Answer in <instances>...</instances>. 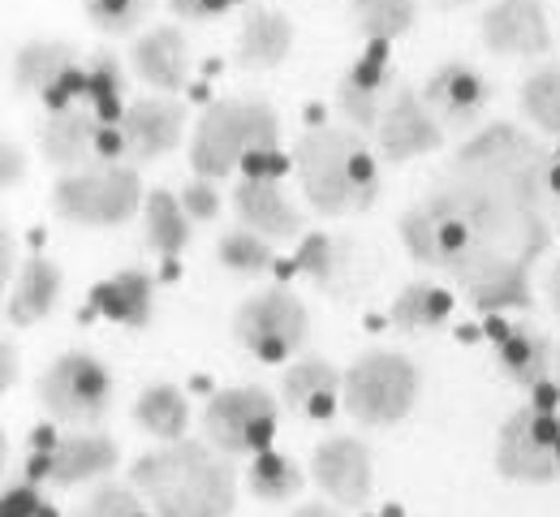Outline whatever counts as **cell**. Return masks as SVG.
<instances>
[{
    "label": "cell",
    "instance_id": "6da1fadb",
    "mask_svg": "<svg viewBox=\"0 0 560 517\" xmlns=\"http://www.w3.org/2000/svg\"><path fill=\"white\" fill-rule=\"evenodd\" d=\"M448 173L466 177L475 186H488L500 199L517 203L522 212L557 221L560 155L513 121H495V126L475 130L462 148L453 151Z\"/></svg>",
    "mask_w": 560,
    "mask_h": 517
},
{
    "label": "cell",
    "instance_id": "7a4b0ae2",
    "mask_svg": "<svg viewBox=\"0 0 560 517\" xmlns=\"http://www.w3.org/2000/svg\"><path fill=\"white\" fill-rule=\"evenodd\" d=\"M130 483L155 517H233L237 474L233 466L199 440L160 444L130 466Z\"/></svg>",
    "mask_w": 560,
    "mask_h": 517
},
{
    "label": "cell",
    "instance_id": "3957f363",
    "mask_svg": "<svg viewBox=\"0 0 560 517\" xmlns=\"http://www.w3.org/2000/svg\"><path fill=\"white\" fill-rule=\"evenodd\" d=\"M293 173L319 216H358L380 199V164L353 126H315L293 148Z\"/></svg>",
    "mask_w": 560,
    "mask_h": 517
},
{
    "label": "cell",
    "instance_id": "277c9868",
    "mask_svg": "<svg viewBox=\"0 0 560 517\" xmlns=\"http://www.w3.org/2000/svg\"><path fill=\"white\" fill-rule=\"evenodd\" d=\"M259 151H280L277 108L255 95L215 99L190 134V168H195V177L220 181Z\"/></svg>",
    "mask_w": 560,
    "mask_h": 517
},
{
    "label": "cell",
    "instance_id": "5b68a950",
    "mask_svg": "<svg viewBox=\"0 0 560 517\" xmlns=\"http://www.w3.org/2000/svg\"><path fill=\"white\" fill-rule=\"evenodd\" d=\"M147 203L135 164H86L52 186V212L82 228H117Z\"/></svg>",
    "mask_w": 560,
    "mask_h": 517
},
{
    "label": "cell",
    "instance_id": "8992f818",
    "mask_svg": "<svg viewBox=\"0 0 560 517\" xmlns=\"http://www.w3.org/2000/svg\"><path fill=\"white\" fill-rule=\"evenodd\" d=\"M422 392L419 367L397 350H366L346 371V410L362 427H397Z\"/></svg>",
    "mask_w": 560,
    "mask_h": 517
},
{
    "label": "cell",
    "instance_id": "52a82bcc",
    "mask_svg": "<svg viewBox=\"0 0 560 517\" xmlns=\"http://www.w3.org/2000/svg\"><path fill=\"white\" fill-rule=\"evenodd\" d=\"M86 86V66L70 39H26L9 52V91L39 99L48 113L78 108Z\"/></svg>",
    "mask_w": 560,
    "mask_h": 517
},
{
    "label": "cell",
    "instance_id": "ba28073f",
    "mask_svg": "<svg viewBox=\"0 0 560 517\" xmlns=\"http://www.w3.org/2000/svg\"><path fill=\"white\" fill-rule=\"evenodd\" d=\"M117 384L95 354L70 350L39 375V406L66 427H95L113 410Z\"/></svg>",
    "mask_w": 560,
    "mask_h": 517
},
{
    "label": "cell",
    "instance_id": "9c48e42d",
    "mask_svg": "<svg viewBox=\"0 0 560 517\" xmlns=\"http://www.w3.org/2000/svg\"><path fill=\"white\" fill-rule=\"evenodd\" d=\"M277 423L280 410L268 388H220L203 410V440L220 457H259L264 448H272Z\"/></svg>",
    "mask_w": 560,
    "mask_h": 517
},
{
    "label": "cell",
    "instance_id": "30bf717a",
    "mask_svg": "<svg viewBox=\"0 0 560 517\" xmlns=\"http://www.w3.org/2000/svg\"><path fill=\"white\" fill-rule=\"evenodd\" d=\"M233 337L259 363H289L306 345V337H311V315H306L302 297H293L289 290L272 285V290L246 297L237 306Z\"/></svg>",
    "mask_w": 560,
    "mask_h": 517
},
{
    "label": "cell",
    "instance_id": "8fae6325",
    "mask_svg": "<svg viewBox=\"0 0 560 517\" xmlns=\"http://www.w3.org/2000/svg\"><path fill=\"white\" fill-rule=\"evenodd\" d=\"M495 470L509 483H552L560 479V414L522 406L504 419L495 436Z\"/></svg>",
    "mask_w": 560,
    "mask_h": 517
},
{
    "label": "cell",
    "instance_id": "7c38bea8",
    "mask_svg": "<svg viewBox=\"0 0 560 517\" xmlns=\"http://www.w3.org/2000/svg\"><path fill=\"white\" fill-rule=\"evenodd\" d=\"M121 461L117 444L100 432H73V436H57V440L39 444L31 453V470H26V483H57V487H78V483H91V479H104L113 474Z\"/></svg>",
    "mask_w": 560,
    "mask_h": 517
},
{
    "label": "cell",
    "instance_id": "4fadbf2b",
    "mask_svg": "<svg viewBox=\"0 0 560 517\" xmlns=\"http://www.w3.org/2000/svg\"><path fill=\"white\" fill-rule=\"evenodd\" d=\"M397 91H401V78L388 61V44H371L337 82V108L353 130L375 134V126H380V117Z\"/></svg>",
    "mask_w": 560,
    "mask_h": 517
},
{
    "label": "cell",
    "instance_id": "5bb4252c",
    "mask_svg": "<svg viewBox=\"0 0 560 517\" xmlns=\"http://www.w3.org/2000/svg\"><path fill=\"white\" fill-rule=\"evenodd\" d=\"M422 99L444 130H475L491 104V82L470 61H444L427 74Z\"/></svg>",
    "mask_w": 560,
    "mask_h": 517
},
{
    "label": "cell",
    "instance_id": "9a60e30c",
    "mask_svg": "<svg viewBox=\"0 0 560 517\" xmlns=\"http://www.w3.org/2000/svg\"><path fill=\"white\" fill-rule=\"evenodd\" d=\"M457 290L466 302L483 315H504V310H530L535 306V285H530V268L517 263L513 255H479L475 263H466L457 277Z\"/></svg>",
    "mask_w": 560,
    "mask_h": 517
},
{
    "label": "cell",
    "instance_id": "2e32d148",
    "mask_svg": "<svg viewBox=\"0 0 560 517\" xmlns=\"http://www.w3.org/2000/svg\"><path fill=\"white\" fill-rule=\"evenodd\" d=\"M479 35L491 52L517 57V61L552 52V22H548V9L539 0H495V4H488L479 17Z\"/></svg>",
    "mask_w": 560,
    "mask_h": 517
},
{
    "label": "cell",
    "instance_id": "e0dca14e",
    "mask_svg": "<svg viewBox=\"0 0 560 517\" xmlns=\"http://www.w3.org/2000/svg\"><path fill=\"white\" fill-rule=\"evenodd\" d=\"M311 479L319 483V492L332 505L358 509L371 496V483H375L371 448L358 436H328V440H319L315 453H311Z\"/></svg>",
    "mask_w": 560,
    "mask_h": 517
},
{
    "label": "cell",
    "instance_id": "ac0fdd59",
    "mask_svg": "<svg viewBox=\"0 0 560 517\" xmlns=\"http://www.w3.org/2000/svg\"><path fill=\"white\" fill-rule=\"evenodd\" d=\"M444 143V126L435 121V113L427 108L422 91L415 86H401L393 95V104L384 108L380 126H375V148L384 160L393 164H406V160H419Z\"/></svg>",
    "mask_w": 560,
    "mask_h": 517
},
{
    "label": "cell",
    "instance_id": "d6986e66",
    "mask_svg": "<svg viewBox=\"0 0 560 517\" xmlns=\"http://www.w3.org/2000/svg\"><path fill=\"white\" fill-rule=\"evenodd\" d=\"M121 134L135 164H151L160 155L182 148L186 139V108L168 95H142L126 108L121 117Z\"/></svg>",
    "mask_w": 560,
    "mask_h": 517
},
{
    "label": "cell",
    "instance_id": "ffe728a7",
    "mask_svg": "<svg viewBox=\"0 0 560 517\" xmlns=\"http://www.w3.org/2000/svg\"><path fill=\"white\" fill-rule=\"evenodd\" d=\"M233 212L246 228L264 233L268 242H298L306 224L302 212L289 203L280 177H242V186L233 190Z\"/></svg>",
    "mask_w": 560,
    "mask_h": 517
},
{
    "label": "cell",
    "instance_id": "44dd1931",
    "mask_svg": "<svg viewBox=\"0 0 560 517\" xmlns=\"http://www.w3.org/2000/svg\"><path fill=\"white\" fill-rule=\"evenodd\" d=\"M495 341V371L517 384V388H539L544 379H552V359H557V345L548 332H539L535 324H500L491 332Z\"/></svg>",
    "mask_w": 560,
    "mask_h": 517
},
{
    "label": "cell",
    "instance_id": "7402d4cb",
    "mask_svg": "<svg viewBox=\"0 0 560 517\" xmlns=\"http://www.w3.org/2000/svg\"><path fill=\"white\" fill-rule=\"evenodd\" d=\"M100 139H104V121L91 108H61L48 113L39 126V151L48 164L57 168H86L100 164Z\"/></svg>",
    "mask_w": 560,
    "mask_h": 517
},
{
    "label": "cell",
    "instance_id": "603a6c76",
    "mask_svg": "<svg viewBox=\"0 0 560 517\" xmlns=\"http://www.w3.org/2000/svg\"><path fill=\"white\" fill-rule=\"evenodd\" d=\"M341 392H346V375L328 359H298L280 375V401L302 419H332L337 406H346Z\"/></svg>",
    "mask_w": 560,
    "mask_h": 517
},
{
    "label": "cell",
    "instance_id": "cb8c5ba5",
    "mask_svg": "<svg viewBox=\"0 0 560 517\" xmlns=\"http://www.w3.org/2000/svg\"><path fill=\"white\" fill-rule=\"evenodd\" d=\"M130 66L147 86H155L164 95L182 91L190 82V44H186L182 26L164 22V26H151L147 35H139V44L130 48Z\"/></svg>",
    "mask_w": 560,
    "mask_h": 517
},
{
    "label": "cell",
    "instance_id": "d4e9b609",
    "mask_svg": "<svg viewBox=\"0 0 560 517\" xmlns=\"http://www.w3.org/2000/svg\"><path fill=\"white\" fill-rule=\"evenodd\" d=\"M61 285H66V277H61V268L52 263V259H44V255H35V259H26L22 263V272H18V281L4 290V315H9V324L13 328H35V324H44L52 310H57V302H61Z\"/></svg>",
    "mask_w": 560,
    "mask_h": 517
},
{
    "label": "cell",
    "instance_id": "484cf974",
    "mask_svg": "<svg viewBox=\"0 0 560 517\" xmlns=\"http://www.w3.org/2000/svg\"><path fill=\"white\" fill-rule=\"evenodd\" d=\"M293 52V22L280 13V9H250L242 31H237V52L233 61L250 74H264V70H277L284 66V57Z\"/></svg>",
    "mask_w": 560,
    "mask_h": 517
},
{
    "label": "cell",
    "instance_id": "4316f807",
    "mask_svg": "<svg viewBox=\"0 0 560 517\" xmlns=\"http://www.w3.org/2000/svg\"><path fill=\"white\" fill-rule=\"evenodd\" d=\"M91 310L121 328H147L155 315V281L142 268H121L91 290Z\"/></svg>",
    "mask_w": 560,
    "mask_h": 517
},
{
    "label": "cell",
    "instance_id": "83f0119b",
    "mask_svg": "<svg viewBox=\"0 0 560 517\" xmlns=\"http://www.w3.org/2000/svg\"><path fill=\"white\" fill-rule=\"evenodd\" d=\"M293 268L302 277H311L324 294H346L358 272V250H353L346 237H332V233H306L302 246H298V259Z\"/></svg>",
    "mask_w": 560,
    "mask_h": 517
},
{
    "label": "cell",
    "instance_id": "f1b7e54d",
    "mask_svg": "<svg viewBox=\"0 0 560 517\" xmlns=\"http://www.w3.org/2000/svg\"><path fill=\"white\" fill-rule=\"evenodd\" d=\"M190 212L182 208L177 195L168 190H151L142 203V242L147 250H155L160 259H177L190 246Z\"/></svg>",
    "mask_w": 560,
    "mask_h": 517
},
{
    "label": "cell",
    "instance_id": "f546056e",
    "mask_svg": "<svg viewBox=\"0 0 560 517\" xmlns=\"http://www.w3.org/2000/svg\"><path fill=\"white\" fill-rule=\"evenodd\" d=\"M135 423L160 444L186 440L190 427V401L177 384H147L135 401Z\"/></svg>",
    "mask_w": 560,
    "mask_h": 517
},
{
    "label": "cell",
    "instance_id": "4dcf8cb0",
    "mask_svg": "<svg viewBox=\"0 0 560 517\" xmlns=\"http://www.w3.org/2000/svg\"><path fill=\"white\" fill-rule=\"evenodd\" d=\"M82 108H91L104 126H121L126 117V70L113 52H95L86 61V86H82Z\"/></svg>",
    "mask_w": 560,
    "mask_h": 517
},
{
    "label": "cell",
    "instance_id": "1f68e13d",
    "mask_svg": "<svg viewBox=\"0 0 560 517\" xmlns=\"http://www.w3.org/2000/svg\"><path fill=\"white\" fill-rule=\"evenodd\" d=\"M353 31L366 44H397L419 22V0H350Z\"/></svg>",
    "mask_w": 560,
    "mask_h": 517
},
{
    "label": "cell",
    "instance_id": "d6a6232c",
    "mask_svg": "<svg viewBox=\"0 0 560 517\" xmlns=\"http://www.w3.org/2000/svg\"><path fill=\"white\" fill-rule=\"evenodd\" d=\"M448 315H453V294L440 290V285H431V281L406 285L401 294L393 297V306H388V319H393V328H401V332H431V328H444Z\"/></svg>",
    "mask_w": 560,
    "mask_h": 517
},
{
    "label": "cell",
    "instance_id": "836d02e7",
    "mask_svg": "<svg viewBox=\"0 0 560 517\" xmlns=\"http://www.w3.org/2000/svg\"><path fill=\"white\" fill-rule=\"evenodd\" d=\"M246 487L255 501L264 505H284L302 492V470L293 457H284L277 448H264L259 457H250V470H246Z\"/></svg>",
    "mask_w": 560,
    "mask_h": 517
},
{
    "label": "cell",
    "instance_id": "e575fe53",
    "mask_svg": "<svg viewBox=\"0 0 560 517\" xmlns=\"http://www.w3.org/2000/svg\"><path fill=\"white\" fill-rule=\"evenodd\" d=\"M517 99H522L526 121H530L539 134L560 139V66L557 61H548V66H539V70H530V74L522 78Z\"/></svg>",
    "mask_w": 560,
    "mask_h": 517
},
{
    "label": "cell",
    "instance_id": "d590c367",
    "mask_svg": "<svg viewBox=\"0 0 560 517\" xmlns=\"http://www.w3.org/2000/svg\"><path fill=\"white\" fill-rule=\"evenodd\" d=\"M215 259H220V268H229V272H237V277H264V272L277 263L272 242H268L264 233L246 228V224L220 233V242H215Z\"/></svg>",
    "mask_w": 560,
    "mask_h": 517
},
{
    "label": "cell",
    "instance_id": "8d00e7d4",
    "mask_svg": "<svg viewBox=\"0 0 560 517\" xmlns=\"http://www.w3.org/2000/svg\"><path fill=\"white\" fill-rule=\"evenodd\" d=\"M82 13L100 35H135L155 13V0H82Z\"/></svg>",
    "mask_w": 560,
    "mask_h": 517
},
{
    "label": "cell",
    "instance_id": "74e56055",
    "mask_svg": "<svg viewBox=\"0 0 560 517\" xmlns=\"http://www.w3.org/2000/svg\"><path fill=\"white\" fill-rule=\"evenodd\" d=\"M70 517H147L142 514L139 487H121V483H104L91 492V501L82 509H73Z\"/></svg>",
    "mask_w": 560,
    "mask_h": 517
},
{
    "label": "cell",
    "instance_id": "f35d334b",
    "mask_svg": "<svg viewBox=\"0 0 560 517\" xmlns=\"http://www.w3.org/2000/svg\"><path fill=\"white\" fill-rule=\"evenodd\" d=\"M182 208L190 212V221L195 224H208L220 216V190L211 186L208 177H195L186 190H182Z\"/></svg>",
    "mask_w": 560,
    "mask_h": 517
},
{
    "label": "cell",
    "instance_id": "ab89813d",
    "mask_svg": "<svg viewBox=\"0 0 560 517\" xmlns=\"http://www.w3.org/2000/svg\"><path fill=\"white\" fill-rule=\"evenodd\" d=\"M4 517H52L44 505L39 483H18L4 492Z\"/></svg>",
    "mask_w": 560,
    "mask_h": 517
},
{
    "label": "cell",
    "instance_id": "60d3db41",
    "mask_svg": "<svg viewBox=\"0 0 560 517\" xmlns=\"http://www.w3.org/2000/svg\"><path fill=\"white\" fill-rule=\"evenodd\" d=\"M233 4H237V0H168L173 17H182V22H215V17H224Z\"/></svg>",
    "mask_w": 560,
    "mask_h": 517
},
{
    "label": "cell",
    "instance_id": "b9f144b4",
    "mask_svg": "<svg viewBox=\"0 0 560 517\" xmlns=\"http://www.w3.org/2000/svg\"><path fill=\"white\" fill-rule=\"evenodd\" d=\"M22 177H26V155L13 139H4L0 143V190H18Z\"/></svg>",
    "mask_w": 560,
    "mask_h": 517
},
{
    "label": "cell",
    "instance_id": "7bdbcfd3",
    "mask_svg": "<svg viewBox=\"0 0 560 517\" xmlns=\"http://www.w3.org/2000/svg\"><path fill=\"white\" fill-rule=\"evenodd\" d=\"M18 242H13V233L9 228H0V285L9 290L13 281H18Z\"/></svg>",
    "mask_w": 560,
    "mask_h": 517
},
{
    "label": "cell",
    "instance_id": "ee69618b",
    "mask_svg": "<svg viewBox=\"0 0 560 517\" xmlns=\"http://www.w3.org/2000/svg\"><path fill=\"white\" fill-rule=\"evenodd\" d=\"M18 384V350L13 341H0V392H13Z\"/></svg>",
    "mask_w": 560,
    "mask_h": 517
},
{
    "label": "cell",
    "instance_id": "f6af8a7d",
    "mask_svg": "<svg viewBox=\"0 0 560 517\" xmlns=\"http://www.w3.org/2000/svg\"><path fill=\"white\" fill-rule=\"evenodd\" d=\"M293 517H341L332 505H319V501H311V505H298L293 509Z\"/></svg>",
    "mask_w": 560,
    "mask_h": 517
},
{
    "label": "cell",
    "instance_id": "bcb514c9",
    "mask_svg": "<svg viewBox=\"0 0 560 517\" xmlns=\"http://www.w3.org/2000/svg\"><path fill=\"white\" fill-rule=\"evenodd\" d=\"M548 297H552V310H557V319H560V259H557V268H552V277H548Z\"/></svg>",
    "mask_w": 560,
    "mask_h": 517
},
{
    "label": "cell",
    "instance_id": "7dc6e473",
    "mask_svg": "<svg viewBox=\"0 0 560 517\" xmlns=\"http://www.w3.org/2000/svg\"><path fill=\"white\" fill-rule=\"evenodd\" d=\"M552 379L560 384V345H557V359H552Z\"/></svg>",
    "mask_w": 560,
    "mask_h": 517
},
{
    "label": "cell",
    "instance_id": "c3c4849f",
    "mask_svg": "<svg viewBox=\"0 0 560 517\" xmlns=\"http://www.w3.org/2000/svg\"><path fill=\"white\" fill-rule=\"evenodd\" d=\"M444 4H466V0H444Z\"/></svg>",
    "mask_w": 560,
    "mask_h": 517
},
{
    "label": "cell",
    "instance_id": "681fc988",
    "mask_svg": "<svg viewBox=\"0 0 560 517\" xmlns=\"http://www.w3.org/2000/svg\"><path fill=\"white\" fill-rule=\"evenodd\" d=\"M557 224H560V199H557Z\"/></svg>",
    "mask_w": 560,
    "mask_h": 517
}]
</instances>
